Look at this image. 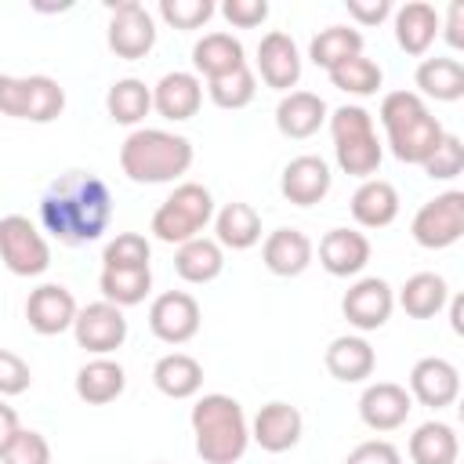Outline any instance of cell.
Returning a JSON list of instances; mask_svg holds the SVG:
<instances>
[{
  "label": "cell",
  "instance_id": "cell-39",
  "mask_svg": "<svg viewBox=\"0 0 464 464\" xmlns=\"http://www.w3.org/2000/svg\"><path fill=\"white\" fill-rule=\"evenodd\" d=\"M207 94L218 109H246L257 94V76L250 72V65H239L218 80H207Z\"/></svg>",
  "mask_w": 464,
  "mask_h": 464
},
{
  "label": "cell",
  "instance_id": "cell-16",
  "mask_svg": "<svg viewBox=\"0 0 464 464\" xmlns=\"http://www.w3.org/2000/svg\"><path fill=\"white\" fill-rule=\"evenodd\" d=\"M76 297L62 286V283H40L36 290H29L25 297V319L36 334L44 337H54L62 330H72V319H76Z\"/></svg>",
  "mask_w": 464,
  "mask_h": 464
},
{
  "label": "cell",
  "instance_id": "cell-11",
  "mask_svg": "<svg viewBox=\"0 0 464 464\" xmlns=\"http://www.w3.org/2000/svg\"><path fill=\"white\" fill-rule=\"evenodd\" d=\"M72 334H76V344L91 355H109L116 352L123 341H127V319H123V308L109 304V301H94V304H83L72 319Z\"/></svg>",
  "mask_w": 464,
  "mask_h": 464
},
{
  "label": "cell",
  "instance_id": "cell-6",
  "mask_svg": "<svg viewBox=\"0 0 464 464\" xmlns=\"http://www.w3.org/2000/svg\"><path fill=\"white\" fill-rule=\"evenodd\" d=\"M214 218V196L199 181H181L152 214V236L160 243H188Z\"/></svg>",
  "mask_w": 464,
  "mask_h": 464
},
{
  "label": "cell",
  "instance_id": "cell-28",
  "mask_svg": "<svg viewBox=\"0 0 464 464\" xmlns=\"http://www.w3.org/2000/svg\"><path fill=\"white\" fill-rule=\"evenodd\" d=\"M261 239V214L250 203H225L214 214V243L221 250H250Z\"/></svg>",
  "mask_w": 464,
  "mask_h": 464
},
{
  "label": "cell",
  "instance_id": "cell-14",
  "mask_svg": "<svg viewBox=\"0 0 464 464\" xmlns=\"http://www.w3.org/2000/svg\"><path fill=\"white\" fill-rule=\"evenodd\" d=\"M460 395V373L450 359L442 355H428V359H417L413 370H410V399H417L420 406H431V410H442V406H453Z\"/></svg>",
  "mask_w": 464,
  "mask_h": 464
},
{
  "label": "cell",
  "instance_id": "cell-24",
  "mask_svg": "<svg viewBox=\"0 0 464 464\" xmlns=\"http://www.w3.org/2000/svg\"><path fill=\"white\" fill-rule=\"evenodd\" d=\"M442 29V18L431 4L424 0H410L402 7H395V44L406 51V54H424L435 36Z\"/></svg>",
  "mask_w": 464,
  "mask_h": 464
},
{
  "label": "cell",
  "instance_id": "cell-7",
  "mask_svg": "<svg viewBox=\"0 0 464 464\" xmlns=\"http://www.w3.org/2000/svg\"><path fill=\"white\" fill-rule=\"evenodd\" d=\"M65 109V91L51 76H4L0 72V112L29 123H51Z\"/></svg>",
  "mask_w": 464,
  "mask_h": 464
},
{
  "label": "cell",
  "instance_id": "cell-20",
  "mask_svg": "<svg viewBox=\"0 0 464 464\" xmlns=\"http://www.w3.org/2000/svg\"><path fill=\"white\" fill-rule=\"evenodd\" d=\"M199 105H203V83L196 72L174 69V72L160 76V83L152 87V109L163 120H174V123L192 120L199 112Z\"/></svg>",
  "mask_w": 464,
  "mask_h": 464
},
{
  "label": "cell",
  "instance_id": "cell-43",
  "mask_svg": "<svg viewBox=\"0 0 464 464\" xmlns=\"http://www.w3.org/2000/svg\"><path fill=\"white\" fill-rule=\"evenodd\" d=\"M0 460L4 464H51V442L33 428H18V435L7 442Z\"/></svg>",
  "mask_w": 464,
  "mask_h": 464
},
{
  "label": "cell",
  "instance_id": "cell-31",
  "mask_svg": "<svg viewBox=\"0 0 464 464\" xmlns=\"http://www.w3.org/2000/svg\"><path fill=\"white\" fill-rule=\"evenodd\" d=\"M417 87H420V98H435V102H457L464 98V65L457 58H424L417 65Z\"/></svg>",
  "mask_w": 464,
  "mask_h": 464
},
{
  "label": "cell",
  "instance_id": "cell-45",
  "mask_svg": "<svg viewBox=\"0 0 464 464\" xmlns=\"http://www.w3.org/2000/svg\"><path fill=\"white\" fill-rule=\"evenodd\" d=\"M344 464H402V453L388 439H366L344 457Z\"/></svg>",
  "mask_w": 464,
  "mask_h": 464
},
{
  "label": "cell",
  "instance_id": "cell-25",
  "mask_svg": "<svg viewBox=\"0 0 464 464\" xmlns=\"http://www.w3.org/2000/svg\"><path fill=\"white\" fill-rule=\"evenodd\" d=\"M352 218L362 228H384L399 218V192L392 181L384 178H366L355 192H352Z\"/></svg>",
  "mask_w": 464,
  "mask_h": 464
},
{
  "label": "cell",
  "instance_id": "cell-9",
  "mask_svg": "<svg viewBox=\"0 0 464 464\" xmlns=\"http://www.w3.org/2000/svg\"><path fill=\"white\" fill-rule=\"evenodd\" d=\"M0 257L14 276H40L51 265V246L25 214H7L0 218Z\"/></svg>",
  "mask_w": 464,
  "mask_h": 464
},
{
  "label": "cell",
  "instance_id": "cell-18",
  "mask_svg": "<svg viewBox=\"0 0 464 464\" xmlns=\"http://www.w3.org/2000/svg\"><path fill=\"white\" fill-rule=\"evenodd\" d=\"M257 72L272 91L286 94L290 87H297V80H301V51L290 40V33L272 29V33L261 36V44H257Z\"/></svg>",
  "mask_w": 464,
  "mask_h": 464
},
{
  "label": "cell",
  "instance_id": "cell-32",
  "mask_svg": "<svg viewBox=\"0 0 464 464\" xmlns=\"http://www.w3.org/2000/svg\"><path fill=\"white\" fill-rule=\"evenodd\" d=\"M221 268H225V250L207 236H196V239L181 243L178 254H174V272L185 283H210V279L221 276Z\"/></svg>",
  "mask_w": 464,
  "mask_h": 464
},
{
  "label": "cell",
  "instance_id": "cell-10",
  "mask_svg": "<svg viewBox=\"0 0 464 464\" xmlns=\"http://www.w3.org/2000/svg\"><path fill=\"white\" fill-rule=\"evenodd\" d=\"M410 232H413V239L424 250H446V246H453L464 236V192L450 188V192L428 199L413 214Z\"/></svg>",
  "mask_w": 464,
  "mask_h": 464
},
{
  "label": "cell",
  "instance_id": "cell-12",
  "mask_svg": "<svg viewBox=\"0 0 464 464\" xmlns=\"http://www.w3.org/2000/svg\"><path fill=\"white\" fill-rule=\"evenodd\" d=\"M199 301L185 290H167L149 304V330L163 344H185L199 334Z\"/></svg>",
  "mask_w": 464,
  "mask_h": 464
},
{
  "label": "cell",
  "instance_id": "cell-44",
  "mask_svg": "<svg viewBox=\"0 0 464 464\" xmlns=\"http://www.w3.org/2000/svg\"><path fill=\"white\" fill-rule=\"evenodd\" d=\"M33 384L29 362L7 348H0V395H22Z\"/></svg>",
  "mask_w": 464,
  "mask_h": 464
},
{
  "label": "cell",
  "instance_id": "cell-23",
  "mask_svg": "<svg viewBox=\"0 0 464 464\" xmlns=\"http://www.w3.org/2000/svg\"><path fill=\"white\" fill-rule=\"evenodd\" d=\"M326 102L315 91H286L276 105V127L283 138H312L323 123H326Z\"/></svg>",
  "mask_w": 464,
  "mask_h": 464
},
{
  "label": "cell",
  "instance_id": "cell-38",
  "mask_svg": "<svg viewBox=\"0 0 464 464\" xmlns=\"http://www.w3.org/2000/svg\"><path fill=\"white\" fill-rule=\"evenodd\" d=\"M330 83H334L337 91H344V94H355V98H370V94H377V91H381V83H384V72H381V65H377L373 58H366V54H355V58L341 62L337 69H330Z\"/></svg>",
  "mask_w": 464,
  "mask_h": 464
},
{
  "label": "cell",
  "instance_id": "cell-8",
  "mask_svg": "<svg viewBox=\"0 0 464 464\" xmlns=\"http://www.w3.org/2000/svg\"><path fill=\"white\" fill-rule=\"evenodd\" d=\"M109 51L123 62H138L156 47V18L138 0L109 4Z\"/></svg>",
  "mask_w": 464,
  "mask_h": 464
},
{
  "label": "cell",
  "instance_id": "cell-29",
  "mask_svg": "<svg viewBox=\"0 0 464 464\" xmlns=\"http://www.w3.org/2000/svg\"><path fill=\"white\" fill-rule=\"evenodd\" d=\"M152 384L167 395V399H192L203 388V366L199 359L185 355V352H170L163 359H156L152 366Z\"/></svg>",
  "mask_w": 464,
  "mask_h": 464
},
{
  "label": "cell",
  "instance_id": "cell-46",
  "mask_svg": "<svg viewBox=\"0 0 464 464\" xmlns=\"http://www.w3.org/2000/svg\"><path fill=\"white\" fill-rule=\"evenodd\" d=\"M221 14L239 29H254L268 18V0H225Z\"/></svg>",
  "mask_w": 464,
  "mask_h": 464
},
{
  "label": "cell",
  "instance_id": "cell-13",
  "mask_svg": "<svg viewBox=\"0 0 464 464\" xmlns=\"http://www.w3.org/2000/svg\"><path fill=\"white\" fill-rule=\"evenodd\" d=\"M392 308H395V290L381 276L355 279L341 297V312L355 330H381L392 319Z\"/></svg>",
  "mask_w": 464,
  "mask_h": 464
},
{
  "label": "cell",
  "instance_id": "cell-48",
  "mask_svg": "<svg viewBox=\"0 0 464 464\" xmlns=\"http://www.w3.org/2000/svg\"><path fill=\"white\" fill-rule=\"evenodd\" d=\"M446 40H450V47H464V4H460V0L450 4V14H446Z\"/></svg>",
  "mask_w": 464,
  "mask_h": 464
},
{
  "label": "cell",
  "instance_id": "cell-35",
  "mask_svg": "<svg viewBox=\"0 0 464 464\" xmlns=\"http://www.w3.org/2000/svg\"><path fill=\"white\" fill-rule=\"evenodd\" d=\"M98 290H102V301L116 308L141 304L152 290V268H102Z\"/></svg>",
  "mask_w": 464,
  "mask_h": 464
},
{
  "label": "cell",
  "instance_id": "cell-40",
  "mask_svg": "<svg viewBox=\"0 0 464 464\" xmlns=\"http://www.w3.org/2000/svg\"><path fill=\"white\" fill-rule=\"evenodd\" d=\"M149 257H152V246H149L145 236H138V232H120L116 239L105 243L102 268H149Z\"/></svg>",
  "mask_w": 464,
  "mask_h": 464
},
{
  "label": "cell",
  "instance_id": "cell-5",
  "mask_svg": "<svg viewBox=\"0 0 464 464\" xmlns=\"http://www.w3.org/2000/svg\"><path fill=\"white\" fill-rule=\"evenodd\" d=\"M326 120H330L337 167L352 178H362V181L373 178L377 167H381V156H384V149L377 141V130H373V116L362 105H341Z\"/></svg>",
  "mask_w": 464,
  "mask_h": 464
},
{
  "label": "cell",
  "instance_id": "cell-41",
  "mask_svg": "<svg viewBox=\"0 0 464 464\" xmlns=\"http://www.w3.org/2000/svg\"><path fill=\"white\" fill-rule=\"evenodd\" d=\"M420 167H424V174H428L431 181H453V178L464 170V141L446 130L442 141L435 145V152H431Z\"/></svg>",
  "mask_w": 464,
  "mask_h": 464
},
{
  "label": "cell",
  "instance_id": "cell-1",
  "mask_svg": "<svg viewBox=\"0 0 464 464\" xmlns=\"http://www.w3.org/2000/svg\"><path fill=\"white\" fill-rule=\"evenodd\" d=\"M112 218V192L98 174L69 170L40 196V225L65 246L94 243Z\"/></svg>",
  "mask_w": 464,
  "mask_h": 464
},
{
  "label": "cell",
  "instance_id": "cell-26",
  "mask_svg": "<svg viewBox=\"0 0 464 464\" xmlns=\"http://www.w3.org/2000/svg\"><path fill=\"white\" fill-rule=\"evenodd\" d=\"M373 366H377V355L366 337L344 334V337H334L326 348V370H330V377H337L344 384L366 381L373 373Z\"/></svg>",
  "mask_w": 464,
  "mask_h": 464
},
{
  "label": "cell",
  "instance_id": "cell-47",
  "mask_svg": "<svg viewBox=\"0 0 464 464\" xmlns=\"http://www.w3.org/2000/svg\"><path fill=\"white\" fill-rule=\"evenodd\" d=\"M348 14L359 25H381L392 14V4L388 0H348Z\"/></svg>",
  "mask_w": 464,
  "mask_h": 464
},
{
  "label": "cell",
  "instance_id": "cell-15",
  "mask_svg": "<svg viewBox=\"0 0 464 464\" xmlns=\"http://www.w3.org/2000/svg\"><path fill=\"white\" fill-rule=\"evenodd\" d=\"M330 181H334V174H330L326 160L304 152V156H294V160L283 167L279 192H283V199H290L294 207H315V203L326 199Z\"/></svg>",
  "mask_w": 464,
  "mask_h": 464
},
{
  "label": "cell",
  "instance_id": "cell-33",
  "mask_svg": "<svg viewBox=\"0 0 464 464\" xmlns=\"http://www.w3.org/2000/svg\"><path fill=\"white\" fill-rule=\"evenodd\" d=\"M395 301L402 304L406 315H413V319H431V315H439V312L446 308L450 286H446V279L435 276V272H417V276H410V279L402 283V290H399Z\"/></svg>",
  "mask_w": 464,
  "mask_h": 464
},
{
  "label": "cell",
  "instance_id": "cell-19",
  "mask_svg": "<svg viewBox=\"0 0 464 464\" xmlns=\"http://www.w3.org/2000/svg\"><path fill=\"white\" fill-rule=\"evenodd\" d=\"M410 410H413V399L395 381L366 384V392L359 395V417L373 431H395V428H402L406 417H410Z\"/></svg>",
  "mask_w": 464,
  "mask_h": 464
},
{
  "label": "cell",
  "instance_id": "cell-50",
  "mask_svg": "<svg viewBox=\"0 0 464 464\" xmlns=\"http://www.w3.org/2000/svg\"><path fill=\"white\" fill-rule=\"evenodd\" d=\"M450 326H453V334H464V297L460 294L450 297Z\"/></svg>",
  "mask_w": 464,
  "mask_h": 464
},
{
  "label": "cell",
  "instance_id": "cell-49",
  "mask_svg": "<svg viewBox=\"0 0 464 464\" xmlns=\"http://www.w3.org/2000/svg\"><path fill=\"white\" fill-rule=\"evenodd\" d=\"M18 413H14V406H7V402H0V453L7 450V442L18 435Z\"/></svg>",
  "mask_w": 464,
  "mask_h": 464
},
{
  "label": "cell",
  "instance_id": "cell-42",
  "mask_svg": "<svg viewBox=\"0 0 464 464\" xmlns=\"http://www.w3.org/2000/svg\"><path fill=\"white\" fill-rule=\"evenodd\" d=\"M210 14H214L210 0H160V18L174 29H181V33L207 25Z\"/></svg>",
  "mask_w": 464,
  "mask_h": 464
},
{
  "label": "cell",
  "instance_id": "cell-21",
  "mask_svg": "<svg viewBox=\"0 0 464 464\" xmlns=\"http://www.w3.org/2000/svg\"><path fill=\"white\" fill-rule=\"evenodd\" d=\"M366 261H370V239L359 228H330L319 239V265L337 279L359 276Z\"/></svg>",
  "mask_w": 464,
  "mask_h": 464
},
{
  "label": "cell",
  "instance_id": "cell-3",
  "mask_svg": "<svg viewBox=\"0 0 464 464\" xmlns=\"http://www.w3.org/2000/svg\"><path fill=\"white\" fill-rule=\"evenodd\" d=\"M188 424H192L196 453L203 457V464H236L250 446L246 413L232 395L210 392V395L196 399Z\"/></svg>",
  "mask_w": 464,
  "mask_h": 464
},
{
  "label": "cell",
  "instance_id": "cell-30",
  "mask_svg": "<svg viewBox=\"0 0 464 464\" xmlns=\"http://www.w3.org/2000/svg\"><path fill=\"white\" fill-rule=\"evenodd\" d=\"M192 65L196 72H203L207 80H218L239 65H246L243 58V44L232 33H207L203 40H196L192 47Z\"/></svg>",
  "mask_w": 464,
  "mask_h": 464
},
{
  "label": "cell",
  "instance_id": "cell-22",
  "mask_svg": "<svg viewBox=\"0 0 464 464\" xmlns=\"http://www.w3.org/2000/svg\"><path fill=\"white\" fill-rule=\"evenodd\" d=\"M312 254H315V246H312V239H308L301 228H276V232H268L265 243H261V261H265V268H268L272 276H283V279L301 276V272L312 265Z\"/></svg>",
  "mask_w": 464,
  "mask_h": 464
},
{
  "label": "cell",
  "instance_id": "cell-27",
  "mask_svg": "<svg viewBox=\"0 0 464 464\" xmlns=\"http://www.w3.org/2000/svg\"><path fill=\"white\" fill-rule=\"evenodd\" d=\"M123 388H127V373L109 355H98V359H91L76 370V395L87 406H105V402L120 399Z\"/></svg>",
  "mask_w": 464,
  "mask_h": 464
},
{
  "label": "cell",
  "instance_id": "cell-36",
  "mask_svg": "<svg viewBox=\"0 0 464 464\" xmlns=\"http://www.w3.org/2000/svg\"><path fill=\"white\" fill-rule=\"evenodd\" d=\"M105 109L116 123L123 127H138L149 109H152V87H145V80H134V76H123L109 87L105 94Z\"/></svg>",
  "mask_w": 464,
  "mask_h": 464
},
{
  "label": "cell",
  "instance_id": "cell-2",
  "mask_svg": "<svg viewBox=\"0 0 464 464\" xmlns=\"http://www.w3.org/2000/svg\"><path fill=\"white\" fill-rule=\"evenodd\" d=\"M377 116H381V127L388 134L392 156L399 163H417L420 167L435 152L442 134H446V127L439 123V116H431L428 102L417 91H392V94H384Z\"/></svg>",
  "mask_w": 464,
  "mask_h": 464
},
{
  "label": "cell",
  "instance_id": "cell-34",
  "mask_svg": "<svg viewBox=\"0 0 464 464\" xmlns=\"http://www.w3.org/2000/svg\"><path fill=\"white\" fill-rule=\"evenodd\" d=\"M460 442L446 420H424L410 435V460L413 464H457Z\"/></svg>",
  "mask_w": 464,
  "mask_h": 464
},
{
  "label": "cell",
  "instance_id": "cell-17",
  "mask_svg": "<svg viewBox=\"0 0 464 464\" xmlns=\"http://www.w3.org/2000/svg\"><path fill=\"white\" fill-rule=\"evenodd\" d=\"M301 431H304V417L297 406L290 402H265L250 424V439L265 450V453H286L301 442Z\"/></svg>",
  "mask_w": 464,
  "mask_h": 464
},
{
  "label": "cell",
  "instance_id": "cell-51",
  "mask_svg": "<svg viewBox=\"0 0 464 464\" xmlns=\"http://www.w3.org/2000/svg\"><path fill=\"white\" fill-rule=\"evenodd\" d=\"M160 464H163V460H160Z\"/></svg>",
  "mask_w": 464,
  "mask_h": 464
},
{
  "label": "cell",
  "instance_id": "cell-4",
  "mask_svg": "<svg viewBox=\"0 0 464 464\" xmlns=\"http://www.w3.org/2000/svg\"><path fill=\"white\" fill-rule=\"evenodd\" d=\"M192 167V141L160 127H138L120 145V170L138 185L178 181Z\"/></svg>",
  "mask_w": 464,
  "mask_h": 464
},
{
  "label": "cell",
  "instance_id": "cell-37",
  "mask_svg": "<svg viewBox=\"0 0 464 464\" xmlns=\"http://www.w3.org/2000/svg\"><path fill=\"white\" fill-rule=\"evenodd\" d=\"M355 54H362V33L352 25H330L319 36H312V44H308V58L315 65H323L326 72L337 69L341 62L355 58Z\"/></svg>",
  "mask_w": 464,
  "mask_h": 464
}]
</instances>
